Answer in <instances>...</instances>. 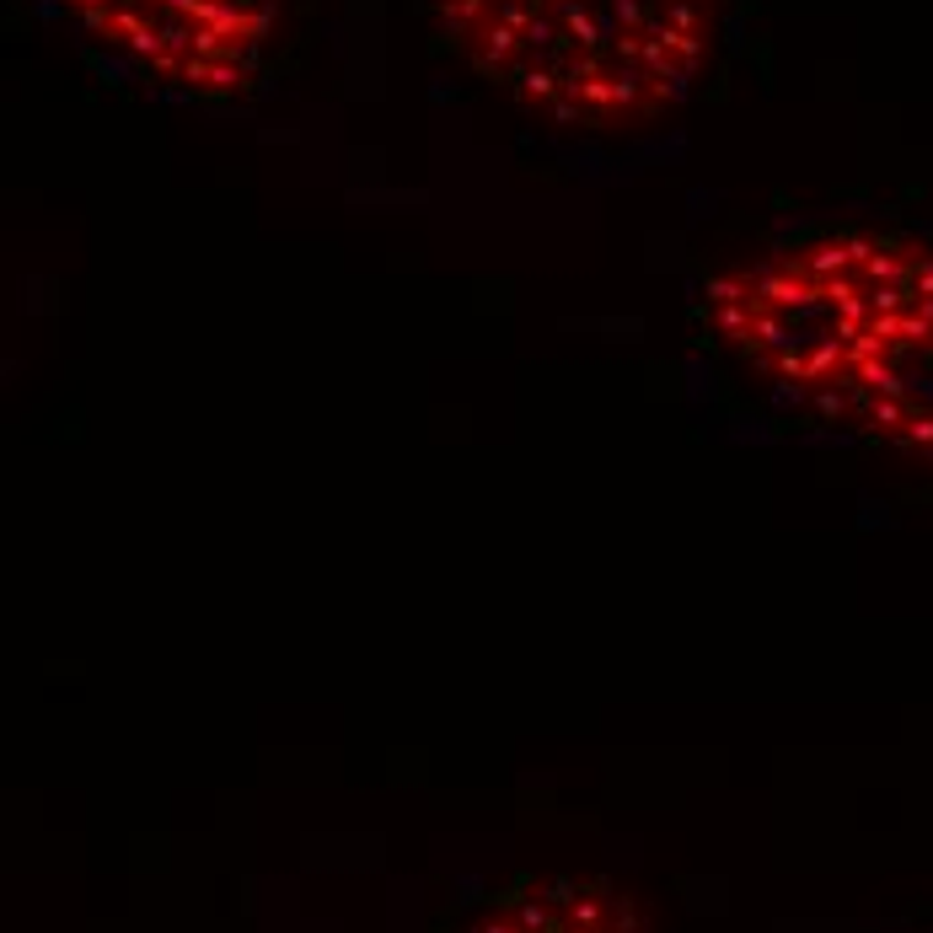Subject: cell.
Wrapping results in <instances>:
<instances>
[{"label":"cell","mask_w":933,"mask_h":933,"mask_svg":"<svg viewBox=\"0 0 933 933\" xmlns=\"http://www.w3.org/2000/svg\"><path fill=\"white\" fill-rule=\"evenodd\" d=\"M697 328L778 414L933 473V237H783L703 279Z\"/></svg>","instance_id":"1"},{"label":"cell","mask_w":933,"mask_h":933,"mask_svg":"<svg viewBox=\"0 0 933 933\" xmlns=\"http://www.w3.org/2000/svg\"><path fill=\"white\" fill-rule=\"evenodd\" d=\"M729 0H429L483 87L553 129L676 113L719 49Z\"/></svg>","instance_id":"2"},{"label":"cell","mask_w":933,"mask_h":933,"mask_svg":"<svg viewBox=\"0 0 933 933\" xmlns=\"http://www.w3.org/2000/svg\"><path fill=\"white\" fill-rule=\"evenodd\" d=\"M87 49L172 102H237L258 87L279 0H49Z\"/></svg>","instance_id":"3"}]
</instances>
